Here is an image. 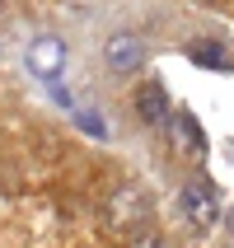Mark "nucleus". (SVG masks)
<instances>
[{
  "label": "nucleus",
  "instance_id": "obj_1",
  "mask_svg": "<svg viewBox=\"0 0 234 248\" xmlns=\"http://www.w3.org/2000/svg\"><path fill=\"white\" fill-rule=\"evenodd\" d=\"M103 220H108L112 234H126V239L145 234V220H150L145 192H140L136 183H117V187L108 192V202H103Z\"/></svg>",
  "mask_w": 234,
  "mask_h": 248
},
{
  "label": "nucleus",
  "instance_id": "obj_2",
  "mask_svg": "<svg viewBox=\"0 0 234 248\" xmlns=\"http://www.w3.org/2000/svg\"><path fill=\"white\" fill-rule=\"evenodd\" d=\"M164 140H169V150L178 155V159H202V150H206L202 122H197L187 108H169V117H164Z\"/></svg>",
  "mask_w": 234,
  "mask_h": 248
},
{
  "label": "nucleus",
  "instance_id": "obj_3",
  "mask_svg": "<svg viewBox=\"0 0 234 248\" xmlns=\"http://www.w3.org/2000/svg\"><path fill=\"white\" fill-rule=\"evenodd\" d=\"M178 206H183V216H187L192 230H216V220H220V202H216V187L211 183H183Z\"/></svg>",
  "mask_w": 234,
  "mask_h": 248
},
{
  "label": "nucleus",
  "instance_id": "obj_4",
  "mask_svg": "<svg viewBox=\"0 0 234 248\" xmlns=\"http://www.w3.org/2000/svg\"><path fill=\"white\" fill-rule=\"evenodd\" d=\"M140 61H145V47H140L136 33H108L103 38V66L117 70V75H131V70H140Z\"/></svg>",
  "mask_w": 234,
  "mask_h": 248
},
{
  "label": "nucleus",
  "instance_id": "obj_5",
  "mask_svg": "<svg viewBox=\"0 0 234 248\" xmlns=\"http://www.w3.org/2000/svg\"><path fill=\"white\" fill-rule=\"evenodd\" d=\"M24 61H28V70H33L38 80H56V75H61V66H66V42L52 38V33H42V38L28 42Z\"/></svg>",
  "mask_w": 234,
  "mask_h": 248
},
{
  "label": "nucleus",
  "instance_id": "obj_6",
  "mask_svg": "<svg viewBox=\"0 0 234 248\" xmlns=\"http://www.w3.org/2000/svg\"><path fill=\"white\" fill-rule=\"evenodd\" d=\"M131 103H136V117H140V122L164 126V117H169V94H164V84H159V80H145V84L136 89Z\"/></svg>",
  "mask_w": 234,
  "mask_h": 248
},
{
  "label": "nucleus",
  "instance_id": "obj_7",
  "mask_svg": "<svg viewBox=\"0 0 234 248\" xmlns=\"http://www.w3.org/2000/svg\"><path fill=\"white\" fill-rule=\"evenodd\" d=\"M187 56H192L197 66H211V70H230V52H225L220 42H192V47H187Z\"/></svg>",
  "mask_w": 234,
  "mask_h": 248
},
{
  "label": "nucleus",
  "instance_id": "obj_8",
  "mask_svg": "<svg viewBox=\"0 0 234 248\" xmlns=\"http://www.w3.org/2000/svg\"><path fill=\"white\" fill-rule=\"evenodd\" d=\"M126 248H169V244L155 239V234H136V239H126Z\"/></svg>",
  "mask_w": 234,
  "mask_h": 248
},
{
  "label": "nucleus",
  "instance_id": "obj_9",
  "mask_svg": "<svg viewBox=\"0 0 234 248\" xmlns=\"http://www.w3.org/2000/svg\"><path fill=\"white\" fill-rule=\"evenodd\" d=\"M80 122L89 126V131H94V136H103V122H98V117H89V112H80Z\"/></svg>",
  "mask_w": 234,
  "mask_h": 248
},
{
  "label": "nucleus",
  "instance_id": "obj_10",
  "mask_svg": "<svg viewBox=\"0 0 234 248\" xmlns=\"http://www.w3.org/2000/svg\"><path fill=\"white\" fill-rule=\"evenodd\" d=\"M225 230H230V234H234V206H230V225H225Z\"/></svg>",
  "mask_w": 234,
  "mask_h": 248
},
{
  "label": "nucleus",
  "instance_id": "obj_11",
  "mask_svg": "<svg viewBox=\"0 0 234 248\" xmlns=\"http://www.w3.org/2000/svg\"><path fill=\"white\" fill-rule=\"evenodd\" d=\"M0 10H5V0H0Z\"/></svg>",
  "mask_w": 234,
  "mask_h": 248
}]
</instances>
